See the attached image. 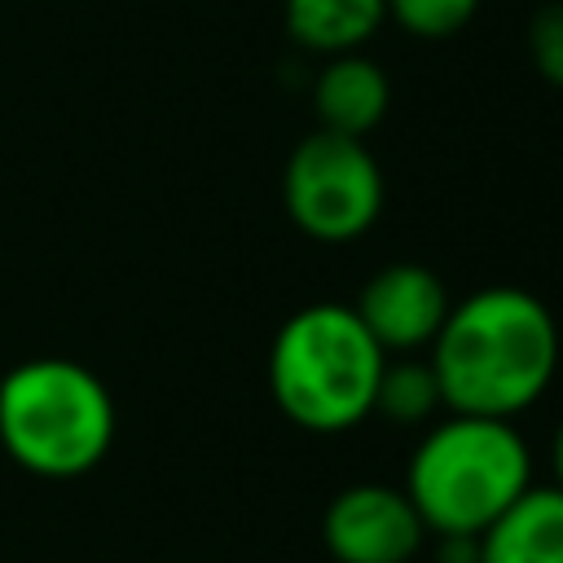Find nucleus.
Here are the masks:
<instances>
[{
    "mask_svg": "<svg viewBox=\"0 0 563 563\" xmlns=\"http://www.w3.org/2000/svg\"><path fill=\"white\" fill-rule=\"evenodd\" d=\"M435 409H444V396H440L431 361L400 356V361L383 365L378 391H374V413H383L400 427H418V422L435 418Z\"/></svg>",
    "mask_w": 563,
    "mask_h": 563,
    "instance_id": "nucleus-11",
    "label": "nucleus"
},
{
    "mask_svg": "<svg viewBox=\"0 0 563 563\" xmlns=\"http://www.w3.org/2000/svg\"><path fill=\"white\" fill-rule=\"evenodd\" d=\"M532 484V453L510 418L449 413L405 466V493L435 537H479Z\"/></svg>",
    "mask_w": 563,
    "mask_h": 563,
    "instance_id": "nucleus-2",
    "label": "nucleus"
},
{
    "mask_svg": "<svg viewBox=\"0 0 563 563\" xmlns=\"http://www.w3.org/2000/svg\"><path fill=\"white\" fill-rule=\"evenodd\" d=\"M391 106V84L378 70V62H369L361 48L356 53H334L317 84H312V110H317V128L339 132V136H365L383 123Z\"/></svg>",
    "mask_w": 563,
    "mask_h": 563,
    "instance_id": "nucleus-9",
    "label": "nucleus"
},
{
    "mask_svg": "<svg viewBox=\"0 0 563 563\" xmlns=\"http://www.w3.org/2000/svg\"><path fill=\"white\" fill-rule=\"evenodd\" d=\"M387 352L369 339L356 308L308 303L282 321L268 347V391L303 431H347L374 413Z\"/></svg>",
    "mask_w": 563,
    "mask_h": 563,
    "instance_id": "nucleus-3",
    "label": "nucleus"
},
{
    "mask_svg": "<svg viewBox=\"0 0 563 563\" xmlns=\"http://www.w3.org/2000/svg\"><path fill=\"white\" fill-rule=\"evenodd\" d=\"M427 361L449 413L515 418L541 400L559 369V325L537 295L484 286L449 303Z\"/></svg>",
    "mask_w": 563,
    "mask_h": 563,
    "instance_id": "nucleus-1",
    "label": "nucleus"
},
{
    "mask_svg": "<svg viewBox=\"0 0 563 563\" xmlns=\"http://www.w3.org/2000/svg\"><path fill=\"white\" fill-rule=\"evenodd\" d=\"M479 563H563V488L528 484L479 532Z\"/></svg>",
    "mask_w": 563,
    "mask_h": 563,
    "instance_id": "nucleus-8",
    "label": "nucleus"
},
{
    "mask_svg": "<svg viewBox=\"0 0 563 563\" xmlns=\"http://www.w3.org/2000/svg\"><path fill=\"white\" fill-rule=\"evenodd\" d=\"M550 466H554V484L563 488V422H559V431L550 440Z\"/></svg>",
    "mask_w": 563,
    "mask_h": 563,
    "instance_id": "nucleus-15",
    "label": "nucleus"
},
{
    "mask_svg": "<svg viewBox=\"0 0 563 563\" xmlns=\"http://www.w3.org/2000/svg\"><path fill=\"white\" fill-rule=\"evenodd\" d=\"M286 31L312 53H356L387 18V0H286Z\"/></svg>",
    "mask_w": 563,
    "mask_h": 563,
    "instance_id": "nucleus-10",
    "label": "nucleus"
},
{
    "mask_svg": "<svg viewBox=\"0 0 563 563\" xmlns=\"http://www.w3.org/2000/svg\"><path fill=\"white\" fill-rule=\"evenodd\" d=\"M290 220L317 242H352L383 211V172L361 136L308 132L282 172Z\"/></svg>",
    "mask_w": 563,
    "mask_h": 563,
    "instance_id": "nucleus-5",
    "label": "nucleus"
},
{
    "mask_svg": "<svg viewBox=\"0 0 563 563\" xmlns=\"http://www.w3.org/2000/svg\"><path fill=\"white\" fill-rule=\"evenodd\" d=\"M321 541L334 563H409L427 541V523L405 488L347 484L321 515Z\"/></svg>",
    "mask_w": 563,
    "mask_h": 563,
    "instance_id": "nucleus-6",
    "label": "nucleus"
},
{
    "mask_svg": "<svg viewBox=\"0 0 563 563\" xmlns=\"http://www.w3.org/2000/svg\"><path fill=\"white\" fill-rule=\"evenodd\" d=\"M356 317L387 356H413L440 334L449 317V290L422 264H387L365 282Z\"/></svg>",
    "mask_w": 563,
    "mask_h": 563,
    "instance_id": "nucleus-7",
    "label": "nucleus"
},
{
    "mask_svg": "<svg viewBox=\"0 0 563 563\" xmlns=\"http://www.w3.org/2000/svg\"><path fill=\"white\" fill-rule=\"evenodd\" d=\"M528 57L545 84L563 88V0L541 4L528 22Z\"/></svg>",
    "mask_w": 563,
    "mask_h": 563,
    "instance_id": "nucleus-13",
    "label": "nucleus"
},
{
    "mask_svg": "<svg viewBox=\"0 0 563 563\" xmlns=\"http://www.w3.org/2000/svg\"><path fill=\"white\" fill-rule=\"evenodd\" d=\"M479 0H387V18L418 40H449L475 18Z\"/></svg>",
    "mask_w": 563,
    "mask_h": 563,
    "instance_id": "nucleus-12",
    "label": "nucleus"
},
{
    "mask_svg": "<svg viewBox=\"0 0 563 563\" xmlns=\"http://www.w3.org/2000/svg\"><path fill=\"white\" fill-rule=\"evenodd\" d=\"M435 563H479V537H440Z\"/></svg>",
    "mask_w": 563,
    "mask_h": 563,
    "instance_id": "nucleus-14",
    "label": "nucleus"
},
{
    "mask_svg": "<svg viewBox=\"0 0 563 563\" xmlns=\"http://www.w3.org/2000/svg\"><path fill=\"white\" fill-rule=\"evenodd\" d=\"M114 444L110 387L70 356H31L0 378V449L40 479H79Z\"/></svg>",
    "mask_w": 563,
    "mask_h": 563,
    "instance_id": "nucleus-4",
    "label": "nucleus"
}]
</instances>
